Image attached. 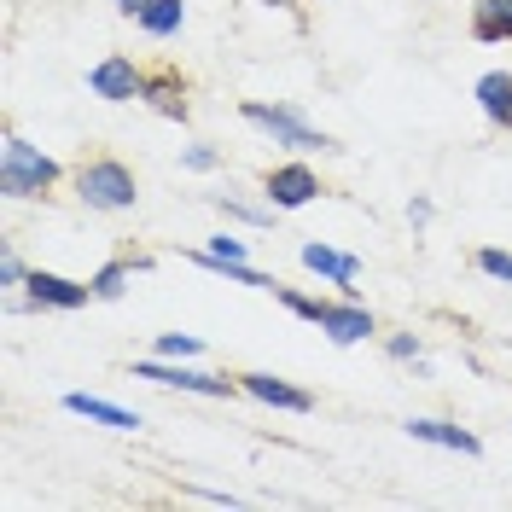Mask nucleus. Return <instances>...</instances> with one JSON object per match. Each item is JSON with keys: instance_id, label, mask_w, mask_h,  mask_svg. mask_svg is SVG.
<instances>
[{"instance_id": "f257e3e1", "label": "nucleus", "mask_w": 512, "mask_h": 512, "mask_svg": "<svg viewBox=\"0 0 512 512\" xmlns=\"http://www.w3.org/2000/svg\"><path fill=\"white\" fill-rule=\"evenodd\" d=\"M274 303L280 309H291L297 320H309V326H320L332 344H367L373 332H379V320H373V309L367 303H355V297H303V291L291 286H274Z\"/></svg>"}, {"instance_id": "f03ea898", "label": "nucleus", "mask_w": 512, "mask_h": 512, "mask_svg": "<svg viewBox=\"0 0 512 512\" xmlns=\"http://www.w3.org/2000/svg\"><path fill=\"white\" fill-rule=\"evenodd\" d=\"M70 187H76V198H82L88 210H99V216H123V210L140 204L134 169H128L123 158H105V152L76 163V169H70Z\"/></svg>"}, {"instance_id": "7ed1b4c3", "label": "nucleus", "mask_w": 512, "mask_h": 512, "mask_svg": "<svg viewBox=\"0 0 512 512\" xmlns=\"http://www.w3.org/2000/svg\"><path fill=\"white\" fill-rule=\"evenodd\" d=\"M64 181V169L41 146H30L24 134H6L0 140V198H47Z\"/></svg>"}, {"instance_id": "20e7f679", "label": "nucleus", "mask_w": 512, "mask_h": 512, "mask_svg": "<svg viewBox=\"0 0 512 512\" xmlns=\"http://www.w3.org/2000/svg\"><path fill=\"white\" fill-rule=\"evenodd\" d=\"M239 117H245L251 128H262V134H268L274 146H286V152H338V140L320 134L297 105H280V99H274V105H268V99H245Z\"/></svg>"}, {"instance_id": "39448f33", "label": "nucleus", "mask_w": 512, "mask_h": 512, "mask_svg": "<svg viewBox=\"0 0 512 512\" xmlns=\"http://www.w3.org/2000/svg\"><path fill=\"white\" fill-rule=\"evenodd\" d=\"M134 379H152V384H163V390H187V396H216V402H227V396L239 390V373L227 379V373H204V367L169 361V355H140V361H134Z\"/></svg>"}, {"instance_id": "423d86ee", "label": "nucleus", "mask_w": 512, "mask_h": 512, "mask_svg": "<svg viewBox=\"0 0 512 512\" xmlns=\"http://www.w3.org/2000/svg\"><path fill=\"white\" fill-rule=\"evenodd\" d=\"M140 88H146V70L128 53H105L99 64H88V94L105 105H128V99H140Z\"/></svg>"}, {"instance_id": "0eeeda50", "label": "nucleus", "mask_w": 512, "mask_h": 512, "mask_svg": "<svg viewBox=\"0 0 512 512\" xmlns=\"http://www.w3.org/2000/svg\"><path fill=\"white\" fill-rule=\"evenodd\" d=\"M24 303H30L35 315H41V309L70 315V309H88V303H94V286L64 280V274H53V268H30V280H24Z\"/></svg>"}, {"instance_id": "6e6552de", "label": "nucleus", "mask_w": 512, "mask_h": 512, "mask_svg": "<svg viewBox=\"0 0 512 512\" xmlns=\"http://www.w3.org/2000/svg\"><path fill=\"white\" fill-rule=\"evenodd\" d=\"M262 192H268V204H274V210H303V204H315L320 192V175L315 169H309V163H274V169H268V181H262Z\"/></svg>"}, {"instance_id": "1a4fd4ad", "label": "nucleus", "mask_w": 512, "mask_h": 512, "mask_svg": "<svg viewBox=\"0 0 512 512\" xmlns=\"http://www.w3.org/2000/svg\"><path fill=\"white\" fill-rule=\"evenodd\" d=\"M297 262H303L309 274H320L326 286H338L344 297H355V280H361V256H350V251H332L326 239H303V251H297Z\"/></svg>"}, {"instance_id": "9d476101", "label": "nucleus", "mask_w": 512, "mask_h": 512, "mask_svg": "<svg viewBox=\"0 0 512 512\" xmlns=\"http://www.w3.org/2000/svg\"><path fill=\"white\" fill-rule=\"evenodd\" d=\"M187 76L175 70V64H158V70H146V88H140V105H152L158 117H169V123H187L192 105H187Z\"/></svg>"}, {"instance_id": "9b49d317", "label": "nucleus", "mask_w": 512, "mask_h": 512, "mask_svg": "<svg viewBox=\"0 0 512 512\" xmlns=\"http://www.w3.org/2000/svg\"><path fill=\"white\" fill-rule=\"evenodd\" d=\"M239 396H251L262 408H280V414H315V396L286 379H274V373H239Z\"/></svg>"}, {"instance_id": "f8f14e48", "label": "nucleus", "mask_w": 512, "mask_h": 512, "mask_svg": "<svg viewBox=\"0 0 512 512\" xmlns=\"http://www.w3.org/2000/svg\"><path fill=\"white\" fill-rule=\"evenodd\" d=\"M64 414L94 419V425H105V431H140V425H146V419H140V408H123V402L94 396V390H64Z\"/></svg>"}, {"instance_id": "ddd939ff", "label": "nucleus", "mask_w": 512, "mask_h": 512, "mask_svg": "<svg viewBox=\"0 0 512 512\" xmlns=\"http://www.w3.org/2000/svg\"><path fill=\"white\" fill-rule=\"evenodd\" d=\"M408 437H414V443H431V448H448V454H466V460H478L483 454V437L478 431H466V425H454V419L419 414V419H408Z\"/></svg>"}, {"instance_id": "4468645a", "label": "nucleus", "mask_w": 512, "mask_h": 512, "mask_svg": "<svg viewBox=\"0 0 512 512\" xmlns=\"http://www.w3.org/2000/svg\"><path fill=\"white\" fill-rule=\"evenodd\" d=\"M134 274H152V256H111V262H99L94 268V303H117L128 286H134Z\"/></svg>"}, {"instance_id": "2eb2a0df", "label": "nucleus", "mask_w": 512, "mask_h": 512, "mask_svg": "<svg viewBox=\"0 0 512 512\" xmlns=\"http://www.w3.org/2000/svg\"><path fill=\"white\" fill-rule=\"evenodd\" d=\"M472 94H478V111H483V117L501 128V134H512V70H483Z\"/></svg>"}, {"instance_id": "dca6fc26", "label": "nucleus", "mask_w": 512, "mask_h": 512, "mask_svg": "<svg viewBox=\"0 0 512 512\" xmlns=\"http://www.w3.org/2000/svg\"><path fill=\"white\" fill-rule=\"evenodd\" d=\"M134 30L152 35V41H175V35L187 30V0H146L134 12Z\"/></svg>"}, {"instance_id": "f3484780", "label": "nucleus", "mask_w": 512, "mask_h": 512, "mask_svg": "<svg viewBox=\"0 0 512 512\" xmlns=\"http://www.w3.org/2000/svg\"><path fill=\"white\" fill-rule=\"evenodd\" d=\"M472 41L507 47L512 41V0H478V6H472Z\"/></svg>"}, {"instance_id": "a211bd4d", "label": "nucleus", "mask_w": 512, "mask_h": 512, "mask_svg": "<svg viewBox=\"0 0 512 512\" xmlns=\"http://www.w3.org/2000/svg\"><path fill=\"white\" fill-rule=\"evenodd\" d=\"M192 262H198V268H210V274H222V280H233V286H251V291H274V286H280L274 274H262V268H251V262H227V256H216L210 245H204V251H192Z\"/></svg>"}, {"instance_id": "6ab92c4d", "label": "nucleus", "mask_w": 512, "mask_h": 512, "mask_svg": "<svg viewBox=\"0 0 512 512\" xmlns=\"http://www.w3.org/2000/svg\"><path fill=\"white\" fill-rule=\"evenodd\" d=\"M216 210L239 227H274V216H280L274 204H245V198H216Z\"/></svg>"}, {"instance_id": "aec40b11", "label": "nucleus", "mask_w": 512, "mask_h": 512, "mask_svg": "<svg viewBox=\"0 0 512 512\" xmlns=\"http://www.w3.org/2000/svg\"><path fill=\"white\" fill-rule=\"evenodd\" d=\"M152 355H169V361H198V355H204V344H198L192 332H163L158 344H152Z\"/></svg>"}, {"instance_id": "412c9836", "label": "nucleus", "mask_w": 512, "mask_h": 512, "mask_svg": "<svg viewBox=\"0 0 512 512\" xmlns=\"http://www.w3.org/2000/svg\"><path fill=\"white\" fill-rule=\"evenodd\" d=\"M478 274H489V280H501V286H512V251H501V245H483L478 256Z\"/></svg>"}, {"instance_id": "4be33fe9", "label": "nucleus", "mask_w": 512, "mask_h": 512, "mask_svg": "<svg viewBox=\"0 0 512 512\" xmlns=\"http://www.w3.org/2000/svg\"><path fill=\"white\" fill-rule=\"evenodd\" d=\"M181 169L187 175H216L222 169V152L216 146H181Z\"/></svg>"}, {"instance_id": "5701e85b", "label": "nucleus", "mask_w": 512, "mask_h": 512, "mask_svg": "<svg viewBox=\"0 0 512 512\" xmlns=\"http://www.w3.org/2000/svg\"><path fill=\"white\" fill-rule=\"evenodd\" d=\"M384 355H390V361H425V344H419L414 332H390V338H384Z\"/></svg>"}, {"instance_id": "b1692460", "label": "nucleus", "mask_w": 512, "mask_h": 512, "mask_svg": "<svg viewBox=\"0 0 512 512\" xmlns=\"http://www.w3.org/2000/svg\"><path fill=\"white\" fill-rule=\"evenodd\" d=\"M24 280H30V268H24V256H18L12 245H6V251H0V286H6V291H18Z\"/></svg>"}, {"instance_id": "393cba45", "label": "nucleus", "mask_w": 512, "mask_h": 512, "mask_svg": "<svg viewBox=\"0 0 512 512\" xmlns=\"http://www.w3.org/2000/svg\"><path fill=\"white\" fill-rule=\"evenodd\" d=\"M210 251L227 256V262H245V251H251V245H245L239 233H216V239H210Z\"/></svg>"}, {"instance_id": "a878e982", "label": "nucleus", "mask_w": 512, "mask_h": 512, "mask_svg": "<svg viewBox=\"0 0 512 512\" xmlns=\"http://www.w3.org/2000/svg\"><path fill=\"white\" fill-rule=\"evenodd\" d=\"M198 501H210V507H239V495H227V489H192Z\"/></svg>"}, {"instance_id": "bb28decb", "label": "nucleus", "mask_w": 512, "mask_h": 512, "mask_svg": "<svg viewBox=\"0 0 512 512\" xmlns=\"http://www.w3.org/2000/svg\"><path fill=\"white\" fill-rule=\"evenodd\" d=\"M408 222H414V227L431 222V198H414V204H408Z\"/></svg>"}, {"instance_id": "cd10ccee", "label": "nucleus", "mask_w": 512, "mask_h": 512, "mask_svg": "<svg viewBox=\"0 0 512 512\" xmlns=\"http://www.w3.org/2000/svg\"><path fill=\"white\" fill-rule=\"evenodd\" d=\"M256 6H274V12H297V0H256Z\"/></svg>"}, {"instance_id": "c85d7f7f", "label": "nucleus", "mask_w": 512, "mask_h": 512, "mask_svg": "<svg viewBox=\"0 0 512 512\" xmlns=\"http://www.w3.org/2000/svg\"><path fill=\"white\" fill-rule=\"evenodd\" d=\"M111 6H117V12H128V18H134V12H140L146 0H111Z\"/></svg>"}]
</instances>
